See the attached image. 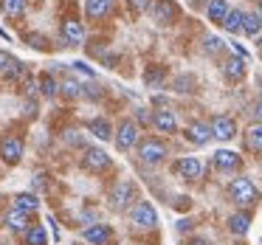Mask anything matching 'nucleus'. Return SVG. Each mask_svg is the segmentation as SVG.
<instances>
[{
    "label": "nucleus",
    "instance_id": "nucleus-1",
    "mask_svg": "<svg viewBox=\"0 0 262 245\" xmlns=\"http://www.w3.org/2000/svg\"><path fill=\"white\" fill-rule=\"evenodd\" d=\"M228 197H231V203H237L239 209H254L262 194H259V189H256V183L251 181V177H234V181L228 183Z\"/></svg>",
    "mask_w": 262,
    "mask_h": 245
},
{
    "label": "nucleus",
    "instance_id": "nucleus-2",
    "mask_svg": "<svg viewBox=\"0 0 262 245\" xmlns=\"http://www.w3.org/2000/svg\"><path fill=\"white\" fill-rule=\"evenodd\" d=\"M166 155H169V147H166L161 138L149 136V138H144V141H138V158H141V164L158 166L166 161Z\"/></svg>",
    "mask_w": 262,
    "mask_h": 245
},
{
    "label": "nucleus",
    "instance_id": "nucleus-3",
    "mask_svg": "<svg viewBox=\"0 0 262 245\" xmlns=\"http://www.w3.org/2000/svg\"><path fill=\"white\" fill-rule=\"evenodd\" d=\"M136 194H138V189H136V183H133V181H119L113 189H110L107 203H110V209H113V211H124V209H133Z\"/></svg>",
    "mask_w": 262,
    "mask_h": 245
},
{
    "label": "nucleus",
    "instance_id": "nucleus-4",
    "mask_svg": "<svg viewBox=\"0 0 262 245\" xmlns=\"http://www.w3.org/2000/svg\"><path fill=\"white\" fill-rule=\"evenodd\" d=\"M149 17L158 26H172L181 17V6H178L175 0H152L149 3Z\"/></svg>",
    "mask_w": 262,
    "mask_h": 245
},
{
    "label": "nucleus",
    "instance_id": "nucleus-5",
    "mask_svg": "<svg viewBox=\"0 0 262 245\" xmlns=\"http://www.w3.org/2000/svg\"><path fill=\"white\" fill-rule=\"evenodd\" d=\"M130 222L136 228H155V226H158V211H155L152 203L138 200V203L130 209Z\"/></svg>",
    "mask_w": 262,
    "mask_h": 245
},
{
    "label": "nucleus",
    "instance_id": "nucleus-6",
    "mask_svg": "<svg viewBox=\"0 0 262 245\" xmlns=\"http://www.w3.org/2000/svg\"><path fill=\"white\" fill-rule=\"evenodd\" d=\"M110 166H113V158H110V155L104 152V149L88 147L85 152H82V169L102 175V172H107V169H110Z\"/></svg>",
    "mask_w": 262,
    "mask_h": 245
},
{
    "label": "nucleus",
    "instance_id": "nucleus-7",
    "mask_svg": "<svg viewBox=\"0 0 262 245\" xmlns=\"http://www.w3.org/2000/svg\"><path fill=\"white\" fill-rule=\"evenodd\" d=\"M138 141H141V132H138V124L133 119H124L119 124V130H116V147L121 149V152H130L133 147H138Z\"/></svg>",
    "mask_w": 262,
    "mask_h": 245
},
{
    "label": "nucleus",
    "instance_id": "nucleus-8",
    "mask_svg": "<svg viewBox=\"0 0 262 245\" xmlns=\"http://www.w3.org/2000/svg\"><path fill=\"white\" fill-rule=\"evenodd\" d=\"M209 130H211V138H217V141H231V138L237 136V121H234L231 116L220 113L209 121Z\"/></svg>",
    "mask_w": 262,
    "mask_h": 245
},
{
    "label": "nucleus",
    "instance_id": "nucleus-9",
    "mask_svg": "<svg viewBox=\"0 0 262 245\" xmlns=\"http://www.w3.org/2000/svg\"><path fill=\"white\" fill-rule=\"evenodd\" d=\"M82 239L88 245H110L113 242V228L107 222H93V226H88L82 231Z\"/></svg>",
    "mask_w": 262,
    "mask_h": 245
},
{
    "label": "nucleus",
    "instance_id": "nucleus-10",
    "mask_svg": "<svg viewBox=\"0 0 262 245\" xmlns=\"http://www.w3.org/2000/svg\"><path fill=\"white\" fill-rule=\"evenodd\" d=\"M0 158L6 161L9 166L20 164V161H23V141H20L17 136H6V138H0Z\"/></svg>",
    "mask_w": 262,
    "mask_h": 245
},
{
    "label": "nucleus",
    "instance_id": "nucleus-11",
    "mask_svg": "<svg viewBox=\"0 0 262 245\" xmlns=\"http://www.w3.org/2000/svg\"><path fill=\"white\" fill-rule=\"evenodd\" d=\"M172 169H175V175L183 177V181H200V175H203V164H200L198 158H178Z\"/></svg>",
    "mask_w": 262,
    "mask_h": 245
},
{
    "label": "nucleus",
    "instance_id": "nucleus-12",
    "mask_svg": "<svg viewBox=\"0 0 262 245\" xmlns=\"http://www.w3.org/2000/svg\"><path fill=\"white\" fill-rule=\"evenodd\" d=\"M251 220H254L251 209H239V211H234V214L228 217V231H231L234 237H245V234L251 231Z\"/></svg>",
    "mask_w": 262,
    "mask_h": 245
},
{
    "label": "nucleus",
    "instance_id": "nucleus-13",
    "mask_svg": "<svg viewBox=\"0 0 262 245\" xmlns=\"http://www.w3.org/2000/svg\"><path fill=\"white\" fill-rule=\"evenodd\" d=\"M214 166L220 172H239L243 169V158L231 149H217L214 152Z\"/></svg>",
    "mask_w": 262,
    "mask_h": 245
},
{
    "label": "nucleus",
    "instance_id": "nucleus-14",
    "mask_svg": "<svg viewBox=\"0 0 262 245\" xmlns=\"http://www.w3.org/2000/svg\"><path fill=\"white\" fill-rule=\"evenodd\" d=\"M3 222H6V228L9 231H14V234H23L26 228L31 226V214H26V211H20V209H9L6 214H3Z\"/></svg>",
    "mask_w": 262,
    "mask_h": 245
},
{
    "label": "nucleus",
    "instance_id": "nucleus-15",
    "mask_svg": "<svg viewBox=\"0 0 262 245\" xmlns=\"http://www.w3.org/2000/svg\"><path fill=\"white\" fill-rule=\"evenodd\" d=\"M152 127L158 132H175L178 130V116L172 113L169 107H161L152 113Z\"/></svg>",
    "mask_w": 262,
    "mask_h": 245
},
{
    "label": "nucleus",
    "instance_id": "nucleus-16",
    "mask_svg": "<svg viewBox=\"0 0 262 245\" xmlns=\"http://www.w3.org/2000/svg\"><path fill=\"white\" fill-rule=\"evenodd\" d=\"M62 40L68 46H82L85 42V29H82L79 20H74V17L62 20Z\"/></svg>",
    "mask_w": 262,
    "mask_h": 245
},
{
    "label": "nucleus",
    "instance_id": "nucleus-17",
    "mask_svg": "<svg viewBox=\"0 0 262 245\" xmlns=\"http://www.w3.org/2000/svg\"><path fill=\"white\" fill-rule=\"evenodd\" d=\"M186 141L198 144V147H206V144L211 141V130L206 121H192V124L186 127Z\"/></svg>",
    "mask_w": 262,
    "mask_h": 245
},
{
    "label": "nucleus",
    "instance_id": "nucleus-18",
    "mask_svg": "<svg viewBox=\"0 0 262 245\" xmlns=\"http://www.w3.org/2000/svg\"><path fill=\"white\" fill-rule=\"evenodd\" d=\"M245 59L243 57H231V59H226L223 62V76L226 79H231V82H239V79H245Z\"/></svg>",
    "mask_w": 262,
    "mask_h": 245
},
{
    "label": "nucleus",
    "instance_id": "nucleus-19",
    "mask_svg": "<svg viewBox=\"0 0 262 245\" xmlns=\"http://www.w3.org/2000/svg\"><path fill=\"white\" fill-rule=\"evenodd\" d=\"M228 9H231V6H228V0H209V6H206V17H209L214 26H223Z\"/></svg>",
    "mask_w": 262,
    "mask_h": 245
},
{
    "label": "nucleus",
    "instance_id": "nucleus-20",
    "mask_svg": "<svg viewBox=\"0 0 262 245\" xmlns=\"http://www.w3.org/2000/svg\"><path fill=\"white\" fill-rule=\"evenodd\" d=\"M23 245H48V234H46V228H42L40 222L29 226V228L23 231Z\"/></svg>",
    "mask_w": 262,
    "mask_h": 245
},
{
    "label": "nucleus",
    "instance_id": "nucleus-21",
    "mask_svg": "<svg viewBox=\"0 0 262 245\" xmlns=\"http://www.w3.org/2000/svg\"><path fill=\"white\" fill-rule=\"evenodd\" d=\"M110 6H113V0H85V14L91 20H99L110 12Z\"/></svg>",
    "mask_w": 262,
    "mask_h": 245
},
{
    "label": "nucleus",
    "instance_id": "nucleus-22",
    "mask_svg": "<svg viewBox=\"0 0 262 245\" xmlns=\"http://www.w3.org/2000/svg\"><path fill=\"white\" fill-rule=\"evenodd\" d=\"M88 132H93V136L102 138V141H110V136H113V124H110L107 119H91L88 121Z\"/></svg>",
    "mask_w": 262,
    "mask_h": 245
},
{
    "label": "nucleus",
    "instance_id": "nucleus-23",
    "mask_svg": "<svg viewBox=\"0 0 262 245\" xmlns=\"http://www.w3.org/2000/svg\"><path fill=\"white\" fill-rule=\"evenodd\" d=\"M243 9H228L226 20H223V29L228 31V34H243Z\"/></svg>",
    "mask_w": 262,
    "mask_h": 245
},
{
    "label": "nucleus",
    "instance_id": "nucleus-24",
    "mask_svg": "<svg viewBox=\"0 0 262 245\" xmlns=\"http://www.w3.org/2000/svg\"><path fill=\"white\" fill-rule=\"evenodd\" d=\"M14 209L26 211V214H34V211L40 209V197H37V194H31V192H23V194H17V197H14Z\"/></svg>",
    "mask_w": 262,
    "mask_h": 245
},
{
    "label": "nucleus",
    "instance_id": "nucleus-25",
    "mask_svg": "<svg viewBox=\"0 0 262 245\" xmlns=\"http://www.w3.org/2000/svg\"><path fill=\"white\" fill-rule=\"evenodd\" d=\"M245 141H248L251 149H262V121H254L245 132Z\"/></svg>",
    "mask_w": 262,
    "mask_h": 245
},
{
    "label": "nucleus",
    "instance_id": "nucleus-26",
    "mask_svg": "<svg viewBox=\"0 0 262 245\" xmlns=\"http://www.w3.org/2000/svg\"><path fill=\"white\" fill-rule=\"evenodd\" d=\"M262 31V23H259V17L256 14H248L245 12L243 14V34H248V37H256Z\"/></svg>",
    "mask_w": 262,
    "mask_h": 245
},
{
    "label": "nucleus",
    "instance_id": "nucleus-27",
    "mask_svg": "<svg viewBox=\"0 0 262 245\" xmlns=\"http://www.w3.org/2000/svg\"><path fill=\"white\" fill-rule=\"evenodd\" d=\"M3 12L9 14V17H23V12H26V0H3Z\"/></svg>",
    "mask_w": 262,
    "mask_h": 245
},
{
    "label": "nucleus",
    "instance_id": "nucleus-28",
    "mask_svg": "<svg viewBox=\"0 0 262 245\" xmlns=\"http://www.w3.org/2000/svg\"><path fill=\"white\" fill-rule=\"evenodd\" d=\"M59 91H62L68 99H76V96H82V85H79L76 79H65V82H59Z\"/></svg>",
    "mask_w": 262,
    "mask_h": 245
},
{
    "label": "nucleus",
    "instance_id": "nucleus-29",
    "mask_svg": "<svg viewBox=\"0 0 262 245\" xmlns=\"http://www.w3.org/2000/svg\"><path fill=\"white\" fill-rule=\"evenodd\" d=\"M57 82H54V76L51 74H42L40 76V91H42V96H57Z\"/></svg>",
    "mask_w": 262,
    "mask_h": 245
},
{
    "label": "nucleus",
    "instance_id": "nucleus-30",
    "mask_svg": "<svg viewBox=\"0 0 262 245\" xmlns=\"http://www.w3.org/2000/svg\"><path fill=\"white\" fill-rule=\"evenodd\" d=\"M164 76H166L164 68H149V71H147V85H149V87H158L161 82H164Z\"/></svg>",
    "mask_w": 262,
    "mask_h": 245
},
{
    "label": "nucleus",
    "instance_id": "nucleus-31",
    "mask_svg": "<svg viewBox=\"0 0 262 245\" xmlns=\"http://www.w3.org/2000/svg\"><path fill=\"white\" fill-rule=\"evenodd\" d=\"M14 65H17V59H14L12 54H9V51H0V74H9Z\"/></svg>",
    "mask_w": 262,
    "mask_h": 245
},
{
    "label": "nucleus",
    "instance_id": "nucleus-32",
    "mask_svg": "<svg viewBox=\"0 0 262 245\" xmlns=\"http://www.w3.org/2000/svg\"><path fill=\"white\" fill-rule=\"evenodd\" d=\"M203 51H206V54H220V51H223V40H220V37H206Z\"/></svg>",
    "mask_w": 262,
    "mask_h": 245
},
{
    "label": "nucleus",
    "instance_id": "nucleus-33",
    "mask_svg": "<svg viewBox=\"0 0 262 245\" xmlns=\"http://www.w3.org/2000/svg\"><path fill=\"white\" fill-rule=\"evenodd\" d=\"M26 40H29L31 48H37V51H48V40L40 34H26Z\"/></svg>",
    "mask_w": 262,
    "mask_h": 245
},
{
    "label": "nucleus",
    "instance_id": "nucleus-34",
    "mask_svg": "<svg viewBox=\"0 0 262 245\" xmlns=\"http://www.w3.org/2000/svg\"><path fill=\"white\" fill-rule=\"evenodd\" d=\"M149 3H152V0H130V9L133 12H149Z\"/></svg>",
    "mask_w": 262,
    "mask_h": 245
},
{
    "label": "nucleus",
    "instance_id": "nucleus-35",
    "mask_svg": "<svg viewBox=\"0 0 262 245\" xmlns=\"http://www.w3.org/2000/svg\"><path fill=\"white\" fill-rule=\"evenodd\" d=\"M74 68H76V71H79V74H85V76H88V79H93V76H96V71H93V68H88V65H85V62H74Z\"/></svg>",
    "mask_w": 262,
    "mask_h": 245
},
{
    "label": "nucleus",
    "instance_id": "nucleus-36",
    "mask_svg": "<svg viewBox=\"0 0 262 245\" xmlns=\"http://www.w3.org/2000/svg\"><path fill=\"white\" fill-rule=\"evenodd\" d=\"M251 113H254V119H256V121H262V96L254 102V107H251Z\"/></svg>",
    "mask_w": 262,
    "mask_h": 245
},
{
    "label": "nucleus",
    "instance_id": "nucleus-37",
    "mask_svg": "<svg viewBox=\"0 0 262 245\" xmlns=\"http://www.w3.org/2000/svg\"><path fill=\"white\" fill-rule=\"evenodd\" d=\"M186 245H211V242L203 237H192V239H186Z\"/></svg>",
    "mask_w": 262,
    "mask_h": 245
},
{
    "label": "nucleus",
    "instance_id": "nucleus-38",
    "mask_svg": "<svg viewBox=\"0 0 262 245\" xmlns=\"http://www.w3.org/2000/svg\"><path fill=\"white\" fill-rule=\"evenodd\" d=\"M138 121H144V124H152V116L144 113V110H138Z\"/></svg>",
    "mask_w": 262,
    "mask_h": 245
},
{
    "label": "nucleus",
    "instance_id": "nucleus-39",
    "mask_svg": "<svg viewBox=\"0 0 262 245\" xmlns=\"http://www.w3.org/2000/svg\"><path fill=\"white\" fill-rule=\"evenodd\" d=\"M254 14H256V17H259V23H262V0H259V3H256V12H254Z\"/></svg>",
    "mask_w": 262,
    "mask_h": 245
}]
</instances>
